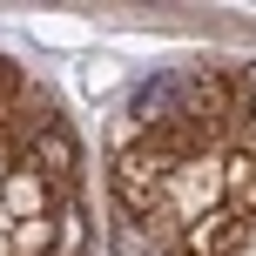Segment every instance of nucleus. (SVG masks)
I'll use <instances>...</instances> for the list:
<instances>
[{
  "label": "nucleus",
  "instance_id": "1",
  "mask_svg": "<svg viewBox=\"0 0 256 256\" xmlns=\"http://www.w3.org/2000/svg\"><path fill=\"white\" fill-rule=\"evenodd\" d=\"M27 168H34L40 182H54V189H68L74 168H81V142L68 135L61 122H40L34 135H27Z\"/></svg>",
  "mask_w": 256,
  "mask_h": 256
},
{
  "label": "nucleus",
  "instance_id": "2",
  "mask_svg": "<svg viewBox=\"0 0 256 256\" xmlns=\"http://www.w3.org/2000/svg\"><path fill=\"white\" fill-rule=\"evenodd\" d=\"M243 108H250V122H256V74L243 81Z\"/></svg>",
  "mask_w": 256,
  "mask_h": 256
}]
</instances>
